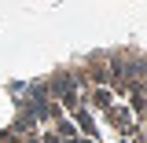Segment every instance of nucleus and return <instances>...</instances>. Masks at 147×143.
Returning <instances> with one entry per match:
<instances>
[{"mask_svg":"<svg viewBox=\"0 0 147 143\" xmlns=\"http://www.w3.org/2000/svg\"><path fill=\"white\" fill-rule=\"evenodd\" d=\"M0 143H147V55L110 52L37 85Z\"/></svg>","mask_w":147,"mask_h":143,"instance_id":"nucleus-1","label":"nucleus"}]
</instances>
